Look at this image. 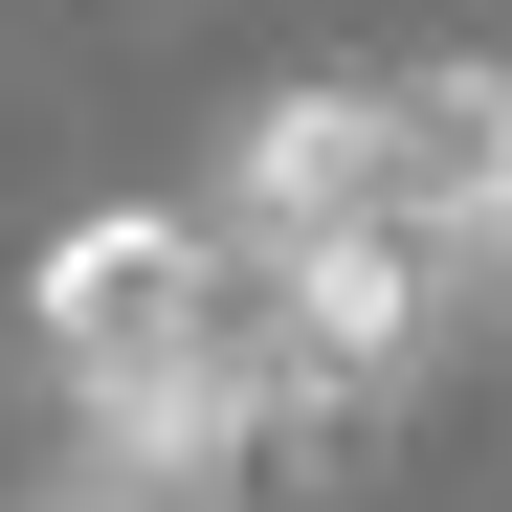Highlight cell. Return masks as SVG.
I'll return each mask as SVG.
<instances>
[{
  "label": "cell",
  "instance_id": "cell-2",
  "mask_svg": "<svg viewBox=\"0 0 512 512\" xmlns=\"http://www.w3.org/2000/svg\"><path fill=\"white\" fill-rule=\"evenodd\" d=\"M334 223H401V67H312L223 112V245H334Z\"/></svg>",
  "mask_w": 512,
  "mask_h": 512
},
{
  "label": "cell",
  "instance_id": "cell-4",
  "mask_svg": "<svg viewBox=\"0 0 512 512\" xmlns=\"http://www.w3.org/2000/svg\"><path fill=\"white\" fill-rule=\"evenodd\" d=\"M490 312H512V223H490Z\"/></svg>",
  "mask_w": 512,
  "mask_h": 512
},
{
  "label": "cell",
  "instance_id": "cell-1",
  "mask_svg": "<svg viewBox=\"0 0 512 512\" xmlns=\"http://www.w3.org/2000/svg\"><path fill=\"white\" fill-rule=\"evenodd\" d=\"M23 334L67 379V468L112 512H223L245 446L290 423V334H268V268L223 245V201H90L23 268Z\"/></svg>",
  "mask_w": 512,
  "mask_h": 512
},
{
  "label": "cell",
  "instance_id": "cell-3",
  "mask_svg": "<svg viewBox=\"0 0 512 512\" xmlns=\"http://www.w3.org/2000/svg\"><path fill=\"white\" fill-rule=\"evenodd\" d=\"M23 512H112V490H90V468H67V490H23Z\"/></svg>",
  "mask_w": 512,
  "mask_h": 512
}]
</instances>
